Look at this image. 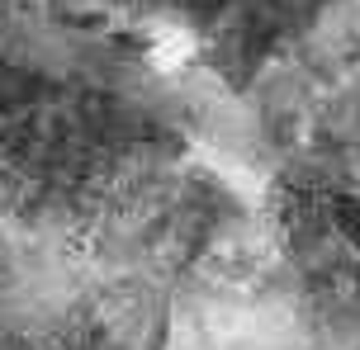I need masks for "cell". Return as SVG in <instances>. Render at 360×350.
Listing matches in <instances>:
<instances>
[{
    "label": "cell",
    "mask_w": 360,
    "mask_h": 350,
    "mask_svg": "<svg viewBox=\"0 0 360 350\" xmlns=\"http://www.w3.org/2000/svg\"><path fill=\"white\" fill-rule=\"evenodd\" d=\"M332 5L337 0H223L199 24V62L233 95H247L270 57L289 48L308 24H318Z\"/></svg>",
    "instance_id": "1"
},
{
    "label": "cell",
    "mask_w": 360,
    "mask_h": 350,
    "mask_svg": "<svg viewBox=\"0 0 360 350\" xmlns=\"http://www.w3.org/2000/svg\"><path fill=\"white\" fill-rule=\"evenodd\" d=\"M43 95H48V76L38 72L34 62H24L19 53H10L5 38H0V119L34 109Z\"/></svg>",
    "instance_id": "2"
},
{
    "label": "cell",
    "mask_w": 360,
    "mask_h": 350,
    "mask_svg": "<svg viewBox=\"0 0 360 350\" xmlns=\"http://www.w3.org/2000/svg\"><path fill=\"white\" fill-rule=\"evenodd\" d=\"M313 203L327 213V222L351 241V251H360V199L346 189H313Z\"/></svg>",
    "instance_id": "3"
},
{
    "label": "cell",
    "mask_w": 360,
    "mask_h": 350,
    "mask_svg": "<svg viewBox=\"0 0 360 350\" xmlns=\"http://www.w3.org/2000/svg\"><path fill=\"white\" fill-rule=\"evenodd\" d=\"M147 5H157V10H171L176 19H185V24H195V29H199V24L214 15L223 0H147Z\"/></svg>",
    "instance_id": "4"
}]
</instances>
